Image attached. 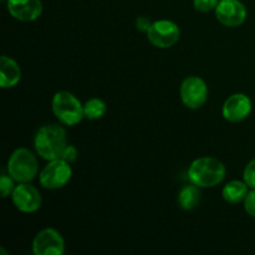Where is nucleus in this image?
<instances>
[{
  "label": "nucleus",
  "instance_id": "f257e3e1",
  "mask_svg": "<svg viewBox=\"0 0 255 255\" xmlns=\"http://www.w3.org/2000/svg\"><path fill=\"white\" fill-rule=\"evenodd\" d=\"M67 144L66 131L57 124L44 125L34 137L35 151L45 161L61 158Z\"/></svg>",
  "mask_w": 255,
  "mask_h": 255
},
{
  "label": "nucleus",
  "instance_id": "f03ea898",
  "mask_svg": "<svg viewBox=\"0 0 255 255\" xmlns=\"http://www.w3.org/2000/svg\"><path fill=\"white\" fill-rule=\"evenodd\" d=\"M227 168L216 157H199L194 159L188 169L189 182L199 188H213L224 181Z\"/></svg>",
  "mask_w": 255,
  "mask_h": 255
},
{
  "label": "nucleus",
  "instance_id": "7ed1b4c3",
  "mask_svg": "<svg viewBox=\"0 0 255 255\" xmlns=\"http://www.w3.org/2000/svg\"><path fill=\"white\" fill-rule=\"evenodd\" d=\"M7 173L16 183H29L39 173V162L29 148H16L7 159Z\"/></svg>",
  "mask_w": 255,
  "mask_h": 255
},
{
  "label": "nucleus",
  "instance_id": "20e7f679",
  "mask_svg": "<svg viewBox=\"0 0 255 255\" xmlns=\"http://www.w3.org/2000/svg\"><path fill=\"white\" fill-rule=\"evenodd\" d=\"M51 109L55 117L65 126H75L85 119L84 105L69 91L56 92L51 100Z\"/></svg>",
  "mask_w": 255,
  "mask_h": 255
},
{
  "label": "nucleus",
  "instance_id": "39448f33",
  "mask_svg": "<svg viewBox=\"0 0 255 255\" xmlns=\"http://www.w3.org/2000/svg\"><path fill=\"white\" fill-rule=\"evenodd\" d=\"M72 177V168L69 162L62 158L52 159L41 169L39 176L40 186L55 191L66 186Z\"/></svg>",
  "mask_w": 255,
  "mask_h": 255
},
{
  "label": "nucleus",
  "instance_id": "423d86ee",
  "mask_svg": "<svg viewBox=\"0 0 255 255\" xmlns=\"http://www.w3.org/2000/svg\"><path fill=\"white\" fill-rule=\"evenodd\" d=\"M179 95L184 106L189 110H198L208 100V86L202 77L192 75L183 80Z\"/></svg>",
  "mask_w": 255,
  "mask_h": 255
},
{
  "label": "nucleus",
  "instance_id": "0eeeda50",
  "mask_svg": "<svg viewBox=\"0 0 255 255\" xmlns=\"http://www.w3.org/2000/svg\"><path fill=\"white\" fill-rule=\"evenodd\" d=\"M181 37V29L172 20H157L152 22L147 31V39L158 49H169L178 42Z\"/></svg>",
  "mask_w": 255,
  "mask_h": 255
},
{
  "label": "nucleus",
  "instance_id": "6e6552de",
  "mask_svg": "<svg viewBox=\"0 0 255 255\" xmlns=\"http://www.w3.org/2000/svg\"><path fill=\"white\" fill-rule=\"evenodd\" d=\"M32 253L35 255H62L65 253V239L54 228L40 231L32 239Z\"/></svg>",
  "mask_w": 255,
  "mask_h": 255
},
{
  "label": "nucleus",
  "instance_id": "1a4fd4ad",
  "mask_svg": "<svg viewBox=\"0 0 255 255\" xmlns=\"http://www.w3.org/2000/svg\"><path fill=\"white\" fill-rule=\"evenodd\" d=\"M15 208L21 213H35L40 209L42 197L39 189L29 183H17L11 194Z\"/></svg>",
  "mask_w": 255,
  "mask_h": 255
},
{
  "label": "nucleus",
  "instance_id": "9d476101",
  "mask_svg": "<svg viewBox=\"0 0 255 255\" xmlns=\"http://www.w3.org/2000/svg\"><path fill=\"white\" fill-rule=\"evenodd\" d=\"M216 17L227 27H238L247 20V7L241 0H221L214 10Z\"/></svg>",
  "mask_w": 255,
  "mask_h": 255
},
{
  "label": "nucleus",
  "instance_id": "9b49d317",
  "mask_svg": "<svg viewBox=\"0 0 255 255\" xmlns=\"http://www.w3.org/2000/svg\"><path fill=\"white\" fill-rule=\"evenodd\" d=\"M253 110V104H252L251 97L247 96L246 94H233L224 101L223 107H222V115L228 122H242L248 119L249 115Z\"/></svg>",
  "mask_w": 255,
  "mask_h": 255
},
{
  "label": "nucleus",
  "instance_id": "f8f14e48",
  "mask_svg": "<svg viewBox=\"0 0 255 255\" xmlns=\"http://www.w3.org/2000/svg\"><path fill=\"white\" fill-rule=\"evenodd\" d=\"M6 7L14 19L24 22L37 20L44 10L41 0H6Z\"/></svg>",
  "mask_w": 255,
  "mask_h": 255
},
{
  "label": "nucleus",
  "instance_id": "ddd939ff",
  "mask_svg": "<svg viewBox=\"0 0 255 255\" xmlns=\"http://www.w3.org/2000/svg\"><path fill=\"white\" fill-rule=\"evenodd\" d=\"M21 80V69L12 57L2 55L0 59V87L12 89Z\"/></svg>",
  "mask_w": 255,
  "mask_h": 255
},
{
  "label": "nucleus",
  "instance_id": "4468645a",
  "mask_svg": "<svg viewBox=\"0 0 255 255\" xmlns=\"http://www.w3.org/2000/svg\"><path fill=\"white\" fill-rule=\"evenodd\" d=\"M249 186L243 181H238V179H234V181L228 182L226 186L222 189V197H223L224 201L227 203L231 204H238L241 202H244L247 194L249 192Z\"/></svg>",
  "mask_w": 255,
  "mask_h": 255
},
{
  "label": "nucleus",
  "instance_id": "2eb2a0df",
  "mask_svg": "<svg viewBox=\"0 0 255 255\" xmlns=\"http://www.w3.org/2000/svg\"><path fill=\"white\" fill-rule=\"evenodd\" d=\"M202 188L191 183L184 186L178 193V206L183 211H193L198 207L202 199Z\"/></svg>",
  "mask_w": 255,
  "mask_h": 255
},
{
  "label": "nucleus",
  "instance_id": "dca6fc26",
  "mask_svg": "<svg viewBox=\"0 0 255 255\" xmlns=\"http://www.w3.org/2000/svg\"><path fill=\"white\" fill-rule=\"evenodd\" d=\"M107 111L106 102L104 100L99 99V97H94L86 101L84 105V115L85 119L90 120V121H96V120L102 119Z\"/></svg>",
  "mask_w": 255,
  "mask_h": 255
},
{
  "label": "nucleus",
  "instance_id": "f3484780",
  "mask_svg": "<svg viewBox=\"0 0 255 255\" xmlns=\"http://www.w3.org/2000/svg\"><path fill=\"white\" fill-rule=\"evenodd\" d=\"M15 183H16V181L9 173L1 174V177H0V192H1L2 198H6V197L11 196L15 187H16Z\"/></svg>",
  "mask_w": 255,
  "mask_h": 255
},
{
  "label": "nucleus",
  "instance_id": "a211bd4d",
  "mask_svg": "<svg viewBox=\"0 0 255 255\" xmlns=\"http://www.w3.org/2000/svg\"><path fill=\"white\" fill-rule=\"evenodd\" d=\"M221 0H193V6L199 12H209L216 10Z\"/></svg>",
  "mask_w": 255,
  "mask_h": 255
},
{
  "label": "nucleus",
  "instance_id": "6ab92c4d",
  "mask_svg": "<svg viewBox=\"0 0 255 255\" xmlns=\"http://www.w3.org/2000/svg\"><path fill=\"white\" fill-rule=\"evenodd\" d=\"M243 179L251 189H255V158L246 166L243 172Z\"/></svg>",
  "mask_w": 255,
  "mask_h": 255
},
{
  "label": "nucleus",
  "instance_id": "aec40b11",
  "mask_svg": "<svg viewBox=\"0 0 255 255\" xmlns=\"http://www.w3.org/2000/svg\"><path fill=\"white\" fill-rule=\"evenodd\" d=\"M243 203L247 214L251 216L252 218H255V189H251L248 192Z\"/></svg>",
  "mask_w": 255,
  "mask_h": 255
},
{
  "label": "nucleus",
  "instance_id": "412c9836",
  "mask_svg": "<svg viewBox=\"0 0 255 255\" xmlns=\"http://www.w3.org/2000/svg\"><path fill=\"white\" fill-rule=\"evenodd\" d=\"M61 158L64 159V161L69 162L70 164L74 163V162L77 159V148L76 147L72 146V144H67L66 148H65V151L62 152Z\"/></svg>",
  "mask_w": 255,
  "mask_h": 255
},
{
  "label": "nucleus",
  "instance_id": "4be33fe9",
  "mask_svg": "<svg viewBox=\"0 0 255 255\" xmlns=\"http://www.w3.org/2000/svg\"><path fill=\"white\" fill-rule=\"evenodd\" d=\"M152 22L153 21H151L147 16H138L136 19V29L147 34V31H148L149 27H151Z\"/></svg>",
  "mask_w": 255,
  "mask_h": 255
}]
</instances>
